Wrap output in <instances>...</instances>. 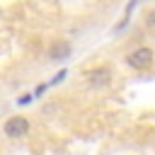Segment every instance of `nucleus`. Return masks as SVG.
Listing matches in <instances>:
<instances>
[{"mask_svg":"<svg viewBox=\"0 0 155 155\" xmlns=\"http://www.w3.org/2000/svg\"><path fill=\"white\" fill-rule=\"evenodd\" d=\"M153 58H155L153 48L143 46V48H136L133 53H128V56H126V63H128L131 68H136V70H145V68L153 63Z\"/></svg>","mask_w":155,"mask_h":155,"instance_id":"f257e3e1","label":"nucleus"},{"mask_svg":"<svg viewBox=\"0 0 155 155\" xmlns=\"http://www.w3.org/2000/svg\"><path fill=\"white\" fill-rule=\"evenodd\" d=\"M29 131V121L24 116H10L5 121V136L7 138H22Z\"/></svg>","mask_w":155,"mask_h":155,"instance_id":"f03ea898","label":"nucleus"},{"mask_svg":"<svg viewBox=\"0 0 155 155\" xmlns=\"http://www.w3.org/2000/svg\"><path fill=\"white\" fill-rule=\"evenodd\" d=\"M68 56H70V44H65V41L63 44H56L48 51V58L51 61H61V58H68Z\"/></svg>","mask_w":155,"mask_h":155,"instance_id":"7ed1b4c3","label":"nucleus"},{"mask_svg":"<svg viewBox=\"0 0 155 155\" xmlns=\"http://www.w3.org/2000/svg\"><path fill=\"white\" fill-rule=\"evenodd\" d=\"M90 82L92 85H107L109 82V68H99L90 73Z\"/></svg>","mask_w":155,"mask_h":155,"instance_id":"20e7f679","label":"nucleus"},{"mask_svg":"<svg viewBox=\"0 0 155 155\" xmlns=\"http://www.w3.org/2000/svg\"><path fill=\"white\" fill-rule=\"evenodd\" d=\"M145 22H148V27H155V10L148 12V19H145Z\"/></svg>","mask_w":155,"mask_h":155,"instance_id":"39448f33","label":"nucleus"}]
</instances>
